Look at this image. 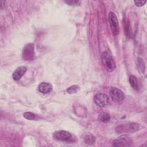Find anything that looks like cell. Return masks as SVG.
I'll return each instance as SVG.
<instances>
[{"label": "cell", "mask_w": 147, "mask_h": 147, "mask_svg": "<svg viewBox=\"0 0 147 147\" xmlns=\"http://www.w3.org/2000/svg\"><path fill=\"white\" fill-rule=\"evenodd\" d=\"M100 57L102 64L107 71L111 72L115 69V61L109 51H105L102 52Z\"/></svg>", "instance_id": "obj_1"}, {"label": "cell", "mask_w": 147, "mask_h": 147, "mask_svg": "<svg viewBox=\"0 0 147 147\" xmlns=\"http://www.w3.org/2000/svg\"><path fill=\"white\" fill-rule=\"evenodd\" d=\"M132 139L127 135H123L115 139L112 142L113 146L125 147L131 146L133 145Z\"/></svg>", "instance_id": "obj_2"}, {"label": "cell", "mask_w": 147, "mask_h": 147, "mask_svg": "<svg viewBox=\"0 0 147 147\" xmlns=\"http://www.w3.org/2000/svg\"><path fill=\"white\" fill-rule=\"evenodd\" d=\"M22 58L25 61H32L34 57V45L30 42L25 45L22 49Z\"/></svg>", "instance_id": "obj_3"}, {"label": "cell", "mask_w": 147, "mask_h": 147, "mask_svg": "<svg viewBox=\"0 0 147 147\" xmlns=\"http://www.w3.org/2000/svg\"><path fill=\"white\" fill-rule=\"evenodd\" d=\"M108 18H109V21L110 23V28L112 30L113 34L114 36H116L119 33V24H118L117 17L113 12L110 11L109 13Z\"/></svg>", "instance_id": "obj_4"}, {"label": "cell", "mask_w": 147, "mask_h": 147, "mask_svg": "<svg viewBox=\"0 0 147 147\" xmlns=\"http://www.w3.org/2000/svg\"><path fill=\"white\" fill-rule=\"evenodd\" d=\"M139 125L136 123H129L127 124H122L116 128L118 133H128L134 132L139 129Z\"/></svg>", "instance_id": "obj_5"}, {"label": "cell", "mask_w": 147, "mask_h": 147, "mask_svg": "<svg viewBox=\"0 0 147 147\" xmlns=\"http://www.w3.org/2000/svg\"><path fill=\"white\" fill-rule=\"evenodd\" d=\"M94 103L100 107H104L109 103V96L103 93H98L94 97Z\"/></svg>", "instance_id": "obj_6"}, {"label": "cell", "mask_w": 147, "mask_h": 147, "mask_svg": "<svg viewBox=\"0 0 147 147\" xmlns=\"http://www.w3.org/2000/svg\"><path fill=\"white\" fill-rule=\"evenodd\" d=\"M109 94L111 99L115 102H120L125 99V94L119 89L116 87H111Z\"/></svg>", "instance_id": "obj_7"}, {"label": "cell", "mask_w": 147, "mask_h": 147, "mask_svg": "<svg viewBox=\"0 0 147 147\" xmlns=\"http://www.w3.org/2000/svg\"><path fill=\"white\" fill-rule=\"evenodd\" d=\"M72 137L71 134L65 130H60L54 133L53 137L57 140L66 141L69 140Z\"/></svg>", "instance_id": "obj_8"}, {"label": "cell", "mask_w": 147, "mask_h": 147, "mask_svg": "<svg viewBox=\"0 0 147 147\" xmlns=\"http://www.w3.org/2000/svg\"><path fill=\"white\" fill-rule=\"evenodd\" d=\"M27 68L25 66H20L18 67L13 73V79L15 81L19 80L22 78V76L25 74Z\"/></svg>", "instance_id": "obj_9"}, {"label": "cell", "mask_w": 147, "mask_h": 147, "mask_svg": "<svg viewBox=\"0 0 147 147\" xmlns=\"http://www.w3.org/2000/svg\"><path fill=\"white\" fill-rule=\"evenodd\" d=\"M38 89L40 92L43 94H47L52 91V86L49 83L42 82L39 84Z\"/></svg>", "instance_id": "obj_10"}, {"label": "cell", "mask_w": 147, "mask_h": 147, "mask_svg": "<svg viewBox=\"0 0 147 147\" xmlns=\"http://www.w3.org/2000/svg\"><path fill=\"white\" fill-rule=\"evenodd\" d=\"M129 81L130 86L134 90H135L136 91L139 90V88H140L139 83H138V81L136 76H135L134 75H130L129 77Z\"/></svg>", "instance_id": "obj_11"}, {"label": "cell", "mask_w": 147, "mask_h": 147, "mask_svg": "<svg viewBox=\"0 0 147 147\" xmlns=\"http://www.w3.org/2000/svg\"><path fill=\"white\" fill-rule=\"evenodd\" d=\"M95 141V137L91 134H86L84 138V141L86 144L91 145L93 143H94Z\"/></svg>", "instance_id": "obj_12"}, {"label": "cell", "mask_w": 147, "mask_h": 147, "mask_svg": "<svg viewBox=\"0 0 147 147\" xmlns=\"http://www.w3.org/2000/svg\"><path fill=\"white\" fill-rule=\"evenodd\" d=\"M98 119L104 122V123H107L110 121L111 117L109 115V114H106V113H101L98 116Z\"/></svg>", "instance_id": "obj_13"}, {"label": "cell", "mask_w": 147, "mask_h": 147, "mask_svg": "<svg viewBox=\"0 0 147 147\" xmlns=\"http://www.w3.org/2000/svg\"><path fill=\"white\" fill-rule=\"evenodd\" d=\"M123 29L125 30V32L126 35L128 37H131V34H132V32H131V29L130 24H129L128 21H126L125 22V25H124Z\"/></svg>", "instance_id": "obj_14"}, {"label": "cell", "mask_w": 147, "mask_h": 147, "mask_svg": "<svg viewBox=\"0 0 147 147\" xmlns=\"http://www.w3.org/2000/svg\"><path fill=\"white\" fill-rule=\"evenodd\" d=\"M79 90V87L78 85H73L70 86L66 90V91L68 94H73L77 92Z\"/></svg>", "instance_id": "obj_15"}, {"label": "cell", "mask_w": 147, "mask_h": 147, "mask_svg": "<svg viewBox=\"0 0 147 147\" xmlns=\"http://www.w3.org/2000/svg\"><path fill=\"white\" fill-rule=\"evenodd\" d=\"M23 116L28 120H33L35 118V114L32 112H25L24 113Z\"/></svg>", "instance_id": "obj_16"}, {"label": "cell", "mask_w": 147, "mask_h": 147, "mask_svg": "<svg viewBox=\"0 0 147 147\" xmlns=\"http://www.w3.org/2000/svg\"><path fill=\"white\" fill-rule=\"evenodd\" d=\"M64 2L67 5L71 6H78L81 3V2L78 0H67Z\"/></svg>", "instance_id": "obj_17"}, {"label": "cell", "mask_w": 147, "mask_h": 147, "mask_svg": "<svg viewBox=\"0 0 147 147\" xmlns=\"http://www.w3.org/2000/svg\"><path fill=\"white\" fill-rule=\"evenodd\" d=\"M135 5L138 7L142 6L146 2V1H134Z\"/></svg>", "instance_id": "obj_18"}, {"label": "cell", "mask_w": 147, "mask_h": 147, "mask_svg": "<svg viewBox=\"0 0 147 147\" xmlns=\"http://www.w3.org/2000/svg\"><path fill=\"white\" fill-rule=\"evenodd\" d=\"M5 1H0V8L1 10H3L5 6Z\"/></svg>", "instance_id": "obj_19"}]
</instances>
